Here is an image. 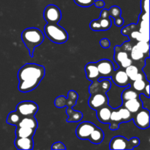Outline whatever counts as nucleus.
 Listing matches in <instances>:
<instances>
[{"label":"nucleus","mask_w":150,"mask_h":150,"mask_svg":"<svg viewBox=\"0 0 150 150\" xmlns=\"http://www.w3.org/2000/svg\"><path fill=\"white\" fill-rule=\"evenodd\" d=\"M45 74V69L42 65L35 63L25 64L18 72V90L23 93L32 92L39 86Z\"/></svg>","instance_id":"1"},{"label":"nucleus","mask_w":150,"mask_h":150,"mask_svg":"<svg viewBox=\"0 0 150 150\" xmlns=\"http://www.w3.org/2000/svg\"><path fill=\"white\" fill-rule=\"evenodd\" d=\"M22 41L29 50L31 57H34V51L44 40V35L40 29L35 27H29L24 29L21 33Z\"/></svg>","instance_id":"2"},{"label":"nucleus","mask_w":150,"mask_h":150,"mask_svg":"<svg viewBox=\"0 0 150 150\" xmlns=\"http://www.w3.org/2000/svg\"><path fill=\"white\" fill-rule=\"evenodd\" d=\"M44 32L47 38L57 44L64 43L69 38L68 33L58 23H47L44 27Z\"/></svg>","instance_id":"3"},{"label":"nucleus","mask_w":150,"mask_h":150,"mask_svg":"<svg viewBox=\"0 0 150 150\" xmlns=\"http://www.w3.org/2000/svg\"><path fill=\"white\" fill-rule=\"evenodd\" d=\"M140 141L138 138L133 137L130 140H127L125 137L121 136H115L113 138L110 142L111 149H133L139 146Z\"/></svg>","instance_id":"4"},{"label":"nucleus","mask_w":150,"mask_h":150,"mask_svg":"<svg viewBox=\"0 0 150 150\" xmlns=\"http://www.w3.org/2000/svg\"><path fill=\"white\" fill-rule=\"evenodd\" d=\"M16 111H17L21 117L35 116L38 111V105L33 101H22L18 104Z\"/></svg>","instance_id":"5"},{"label":"nucleus","mask_w":150,"mask_h":150,"mask_svg":"<svg viewBox=\"0 0 150 150\" xmlns=\"http://www.w3.org/2000/svg\"><path fill=\"white\" fill-rule=\"evenodd\" d=\"M133 122L136 127L145 130L149 127V110L142 108L138 112L133 114Z\"/></svg>","instance_id":"6"},{"label":"nucleus","mask_w":150,"mask_h":150,"mask_svg":"<svg viewBox=\"0 0 150 150\" xmlns=\"http://www.w3.org/2000/svg\"><path fill=\"white\" fill-rule=\"evenodd\" d=\"M43 18L48 23H58L62 18V12L57 6L49 4L43 11Z\"/></svg>","instance_id":"7"},{"label":"nucleus","mask_w":150,"mask_h":150,"mask_svg":"<svg viewBox=\"0 0 150 150\" xmlns=\"http://www.w3.org/2000/svg\"><path fill=\"white\" fill-rule=\"evenodd\" d=\"M111 81L109 78L100 77L96 81H92V84L89 86V92L90 95L97 93V92H108L111 89Z\"/></svg>","instance_id":"8"},{"label":"nucleus","mask_w":150,"mask_h":150,"mask_svg":"<svg viewBox=\"0 0 150 150\" xmlns=\"http://www.w3.org/2000/svg\"><path fill=\"white\" fill-rule=\"evenodd\" d=\"M108 103V97L106 92H97L90 95V98L88 101L89 106L95 111Z\"/></svg>","instance_id":"9"},{"label":"nucleus","mask_w":150,"mask_h":150,"mask_svg":"<svg viewBox=\"0 0 150 150\" xmlns=\"http://www.w3.org/2000/svg\"><path fill=\"white\" fill-rule=\"evenodd\" d=\"M97 67L99 71L100 76L103 78H109L114 73V66L112 62L107 59H100L96 62Z\"/></svg>","instance_id":"10"},{"label":"nucleus","mask_w":150,"mask_h":150,"mask_svg":"<svg viewBox=\"0 0 150 150\" xmlns=\"http://www.w3.org/2000/svg\"><path fill=\"white\" fill-rule=\"evenodd\" d=\"M96 127V125L90 122H83L79 125L76 130V134L79 139L88 140L89 136Z\"/></svg>","instance_id":"11"},{"label":"nucleus","mask_w":150,"mask_h":150,"mask_svg":"<svg viewBox=\"0 0 150 150\" xmlns=\"http://www.w3.org/2000/svg\"><path fill=\"white\" fill-rule=\"evenodd\" d=\"M111 78L114 84L119 87H127L130 85V79L122 69L114 70Z\"/></svg>","instance_id":"12"},{"label":"nucleus","mask_w":150,"mask_h":150,"mask_svg":"<svg viewBox=\"0 0 150 150\" xmlns=\"http://www.w3.org/2000/svg\"><path fill=\"white\" fill-rule=\"evenodd\" d=\"M113 109L114 108L108 103L96 110V116L98 120L104 124H109L110 117Z\"/></svg>","instance_id":"13"},{"label":"nucleus","mask_w":150,"mask_h":150,"mask_svg":"<svg viewBox=\"0 0 150 150\" xmlns=\"http://www.w3.org/2000/svg\"><path fill=\"white\" fill-rule=\"evenodd\" d=\"M14 145L19 150H31L34 148L33 138L16 137Z\"/></svg>","instance_id":"14"},{"label":"nucleus","mask_w":150,"mask_h":150,"mask_svg":"<svg viewBox=\"0 0 150 150\" xmlns=\"http://www.w3.org/2000/svg\"><path fill=\"white\" fill-rule=\"evenodd\" d=\"M85 73H86V78L90 81H96L100 77L99 71L97 67L96 62H89L85 66Z\"/></svg>","instance_id":"15"},{"label":"nucleus","mask_w":150,"mask_h":150,"mask_svg":"<svg viewBox=\"0 0 150 150\" xmlns=\"http://www.w3.org/2000/svg\"><path fill=\"white\" fill-rule=\"evenodd\" d=\"M122 105L124 107H125L133 114H136V112H138L139 110H141L142 108V101L139 99V98L125 101V102L122 103Z\"/></svg>","instance_id":"16"},{"label":"nucleus","mask_w":150,"mask_h":150,"mask_svg":"<svg viewBox=\"0 0 150 150\" xmlns=\"http://www.w3.org/2000/svg\"><path fill=\"white\" fill-rule=\"evenodd\" d=\"M122 123V117L117 108H114L111 111L110 117L109 129L111 130H117L119 129L120 125Z\"/></svg>","instance_id":"17"},{"label":"nucleus","mask_w":150,"mask_h":150,"mask_svg":"<svg viewBox=\"0 0 150 150\" xmlns=\"http://www.w3.org/2000/svg\"><path fill=\"white\" fill-rule=\"evenodd\" d=\"M18 127H27L30 128H33L37 130L38 126V121L35 116H30V117H22L20 122L18 125ZM16 126V127H17Z\"/></svg>","instance_id":"18"},{"label":"nucleus","mask_w":150,"mask_h":150,"mask_svg":"<svg viewBox=\"0 0 150 150\" xmlns=\"http://www.w3.org/2000/svg\"><path fill=\"white\" fill-rule=\"evenodd\" d=\"M36 130L27 127H16V136L21 138H33Z\"/></svg>","instance_id":"19"},{"label":"nucleus","mask_w":150,"mask_h":150,"mask_svg":"<svg viewBox=\"0 0 150 150\" xmlns=\"http://www.w3.org/2000/svg\"><path fill=\"white\" fill-rule=\"evenodd\" d=\"M104 133L100 128L96 127L92 132L88 140L95 144H100L104 139Z\"/></svg>","instance_id":"20"},{"label":"nucleus","mask_w":150,"mask_h":150,"mask_svg":"<svg viewBox=\"0 0 150 150\" xmlns=\"http://www.w3.org/2000/svg\"><path fill=\"white\" fill-rule=\"evenodd\" d=\"M66 113L68 116L67 120V122H78L83 118V114L81 112L73 110L71 107H67Z\"/></svg>","instance_id":"21"},{"label":"nucleus","mask_w":150,"mask_h":150,"mask_svg":"<svg viewBox=\"0 0 150 150\" xmlns=\"http://www.w3.org/2000/svg\"><path fill=\"white\" fill-rule=\"evenodd\" d=\"M129 55H128V53L125 51L124 50L122 49L121 46L120 45H116L114 47V61L116 62L117 64H120L122 61H124L125 59L128 58Z\"/></svg>","instance_id":"22"},{"label":"nucleus","mask_w":150,"mask_h":150,"mask_svg":"<svg viewBox=\"0 0 150 150\" xmlns=\"http://www.w3.org/2000/svg\"><path fill=\"white\" fill-rule=\"evenodd\" d=\"M139 94L138 92L133 89L131 86L129 85L127 89H124L121 94V98L122 100V103L126 100H129L134 99V98H139Z\"/></svg>","instance_id":"23"},{"label":"nucleus","mask_w":150,"mask_h":150,"mask_svg":"<svg viewBox=\"0 0 150 150\" xmlns=\"http://www.w3.org/2000/svg\"><path fill=\"white\" fill-rule=\"evenodd\" d=\"M117 109L118 110L119 113H120V116H121L122 120V123L128 122H130V120H133V114H132L130 111H129L125 107L123 106L122 105L117 107Z\"/></svg>","instance_id":"24"},{"label":"nucleus","mask_w":150,"mask_h":150,"mask_svg":"<svg viewBox=\"0 0 150 150\" xmlns=\"http://www.w3.org/2000/svg\"><path fill=\"white\" fill-rule=\"evenodd\" d=\"M21 116L17 111H11L7 118V123L11 125L17 126L21 120Z\"/></svg>","instance_id":"25"},{"label":"nucleus","mask_w":150,"mask_h":150,"mask_svg":"<svg viewBox=\"0 0 150 150\" xmlns=\"http://www.w3.org/2000/svg\"><path fill=\"white\" fill-rule=\"evenodd\" d=\"M98 22L99 23L100 31H106L111 27V17H103L100 16V18L97 19Z\"/></svg>","instance_id":"26"},{"label":"nucleus","mask_w":150,"mask_h":150,"mask_svg":"<svg viewBox=\"0 0 150 150\" xmlns=\"http://www.w3.org/2000/svg\"><path fill=\"white\" fill-rule=\"evenodd\" d=\"M148 81H144V79L142 80H138V81H133V84L131 85V87L133 88L134 90H136V92H138L139 93H143L144 89L145 86H146V83Z\"/></svg>","instance_id":"27"},{"label":"nucleus","mask_w":150,"mask_h":150,"mask_svg":"<svg viewBox=\"0 0 150 150\" xmlns=\"http://www.w3.org/2000/svg\"><path fill=\"white\" fill-rule=\"evenodd\" d=\"M130 56L132 60H134V61H140V60H142L144 58V54L135 45L134 46L132 47L131 51L130 52Z\"/></svg>","instance_id":"28"},{"label":"nucleus","mask_w":150,"mask_h":150,"mask_svg":"<svg viewBox=\"0 0 150 150\" xmlns=\"http://www.w3.org/2000/svg\"><path fill=\"white\" fill-rule=\"evenodd\" d=\"M78 95L77 92L74 90H70L67 94V107H73L74 106L77 102Z\"/></svg>","instance_id":"29"},{"label":"nucleus","mask_w":150,"mask_h":150,"mask_svg":"<svg viewBox=\"0 0 150 150\" xmlns=\"http://www.w3.org/2000/svg\"><path fill=\"white\" fill-rule=\"evenodd\" d=\"M138 28L140 33L149 35V23L147 21L139 20V24L138 23Z\"/></svg>","instance_id":"30"},{"label":"nucleus","mask_w":150,"mask_h":150,"mask_svg":"<svg viewBox=\"0 0 150 150\" xmlns=\"http://www.w3.org/2000/svg\"><path fill=\"white\" fill-rule=\"evenodd\" d=\"M136 46L144 54H149V42H144V41H137Z\"/></svg>","instance_id":"31"},{"label":"nucleus","mask_w":150,"mask_h":150,"mask_svg":"<svg viewBox=\"0 0 150 150\" xmlns=\"http://www.w3.org/2000/svg\"><path fill=\"white\" fill-rule=\"evenodd\" d=\"M125 71L126 74L127 75V76L129 77L130 80L135 76V75L137 74V73L139 72V68H138L136 65H134V64H130V65L128 66L127 67H126V68L125 69Z\"/></svg>","instance_id":"32"},{"label":"nucleus","mask_w":150,"mask_h":150,"mask_svg":"<svg viewBox=\"0 0 150 150\" xmlns=\"http://www.w3.org/2000/svg\"><path fill=\"white\" fill-rule=\"evenodd\" d=\"M110 14V17L112 18H115L120 17L122 15V10L121 8L118 6H112L111 8L108 10Z\"/></svg>","instance_id":"33"},{"label":"nucleus","mask_w":150,"mask_h":150,"mask_svg":"<svg viewBox=\"0 0 150 150\" xmlns=\"http://www.w3.org/2000/svg\"><path fill=\"white\" fill-rule=\"evenodd\" d=\"M139 99L141 100L142 103V108H146V109H150V98L149 97H146L144 94H139Z\"/></svg>","instance_id":"34"},{"label":"nucleus","mask_w":150,"mask_h":150,"mask_svg":"<svg viewBox=\"0 0 150 150\" xmlns=\"http://www.w3.org/2000/svg\"><path fill=\"white\" fill-rule=\"evenodd\" d=\"M54 105L57 108H62V107L67 106V98L64 96H59L54 101Z\"/></svg>","instance_id":"35"},{"label":"nucleus","mask_w":150,"mask_h":150,"mask_svg":"<svg viewBox=\"0 0 150 150\" xmlns=\"http://www.w3.org/2000/svg\"><path fill=\"white\" fill-rule=\"evenodd\" d=\"M95 0H74L77 5L82 7H89L93 5Z\"/></svg>","instance_id":"36"},{"label":"nucleus","mask_w":150,"mask_h":150,"mask_svg":"<svg viewBox=\"0 0 150 150\" xmlns=\"http://www.w3.org/2000/svg\"><path fill=\"white\" fill-rule=\"evenodd\" d=\"M143 71L146 76V81H149V76H150V64H149V57H147V58L145 60V65L143 67Z\"/></svg>","instance_id":"37"},{"label":"nucleus","mask_w":150,"mask_h":150,"mask_svg":"<svg viewBox=\"0 0 150 150\" xmlns=\"http://www.w3.org/2000/svg\"><path fill=\"white\" fill-rule=\"evenodd\" d=\"M142 12L149 13V0H142L141 1Z\"/></svg>","instance_id":"38"},{"label":"nucleus","mask_w":150,"mask_h":150,"mask_svg":"<svg viewBox=\"0 0 150 150\" xmlns=\"http://www.w3.org/2000/svg\"><path fill=\"white\" fill-rule=\"evenodd\" d=\"M133 64V60L131 59V58H127L124 60V61L122 62L120 64H119V67H122V68L125 69L126 67H127L128 66H130V64Z\"/></svg>","instance_id":"39"},{"label":"nucleus","mask_w":150,"mask_h":150,"mask_svg":"<svg viewBox=\"0 0 150 150\" xmlns=\"http://www.w3.org/2000/svg\"><path fill=\"white\" fill-rule=\"evenodd\" d=\"M51 149H57V150H58V149L65 150L66 146H64V144L62 143V142H56V143H54V144L52 145V146H51Z\"/></svg>","instance_id":"40"},{"label":"nucleus","mask_w":150,"mask_h":150,"mask_svg":"<svg viewBox=\"0 0 150 150\" xmlns=\"http://www.w3.org/2000/svg\"><path fill=\"white\" fill-rule=\"evenodd\" d=\"M100 45H101V47H103V48H108L111 46V42L107 38H103L100 41Z\"/></svg>","instance_id":"41"},{"label":"nucleus","mask_w":150,"mask_h":150,"mask_svg":"<svg viewBox=\"0 0 150 150\" xmlns=\"http://www.w3.org/2000/svg\"><path fill=\"white\" fill-rule=\"evenodd\" d=\"M132 47H133V45H131L130 42L127 41V42H125L124 43L122 44V45L121 46V48H122V49L124 50V51H126V52H130Z\"/></svg>","instance_id":"42"},{"label":"nucleus","mask_w":150,"mask_h":150,"mask_svg":"<svg viewBox=\"0 0 150 150\" xmlns=\"http://www.w3.org/2000/svg\"><path fill=\"white\" fill-rule=\"evenodd\" d=\"M114 19V24H115L117 26H118V27H120V26H122L123 24H124V22H125L124 19H123L121 16L115 18Z\"/></svg>","instance_id":"43"},{"label":"nucleus","mask_w":150,"mask_h":150,"mask_svg":"<svg viewBox=\"0 0 150 150\" xmlns=\"http://www.w3.org/2000/svg\"><path fill=\"white\" fill-rule=\"evenodd\" d=\"M94 4L98 8H103L105 5V3L103 0H95Z\"/></svg>","instance_id":"44"},{"label":"nucleus","mask_w":150,"mask_h":150,"mask_svg":"<svg viewBox=\"0 0 150 150\" xmlns=\"http://www.w3.org/2000/svg\"><path fill=\"white\" fill-rule=\"evenodd\" d=\"M139 20H144L149 21V13H145V12H142L139 18Z\"/></svg>","instance_id":"45"},{"label":"nucleus","mask_w":150,"mask_h":150,"mask_svg":"<svg viewBox=\"0 0 150 150\" xmlns=\"http://www.w3.org/2000/svg\"><path fill=\"white\" fill-rule=\"evenodd\" d=\"M142 79H144V75L142 74V73H138L137 74L135 75L134 76H133V78H132L131 79H130V81H138V80H142Z\"/></svg>","instance_id":"46"},{"label":"nucleus","mask_w":150,"mask_h":150,"mask_svg":"<svg viewBox=\"0 0 150 150\" xmlns=\"http://www.w3.org/2000/svg\"><path fill=\"white\" fill-rule=\"evenodd\" d=\"M143 94H144L146 97H149V82L146 83L144 89Z\"/></svg>","instance_id":"47"}]
</instances>
